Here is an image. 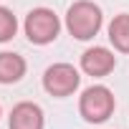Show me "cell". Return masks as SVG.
<instances>
[{"instance_id":"obj_7","label":"cell","mask_w":129,"mask_h":129,"mask_svg":"<svg viewBox=\"0 0 129 129\" xmlns=\"http://www.w3.org/2000/svg\"><path fill=\"white\" fill-rule=\"evenodd\" d=\"M25 74V61L18 53H0V84H15Z\"/></svg>"},{"instance_id":"obj_1","label":"cell","mask_w":129,"mask_h":129,"mask_svg":"<svg viewBox=\"0 0 129 129\" xmlns=\"http://www.w3.org/2000/svg\"><path fill=\"white\" fill-rule=\"evenodd\" d=\"M66 25L71 30V36H76L79 41H89L99 33L101 28V10L99 5L89 3V0H79L69 8L66 15Z\"/></svg>"},{"instance_id":"obj_4","label":"cell","mask_w":129,"mask_h":129,"mask_svg":"<svg viewBox=\"0 0 129 129\" xmlns=\"http://www.w3.org/2000/svg\"><path fill=\"white\" fill-rule=\"evenodd\" d=\"M79 81H81V76H79V71L71 66V63H53V66L46 71V76H43V86L53 96L74 94L79 89Z\"/></svg>"},{"instance_id":"obj_2","label":"cell","mask_w":129,"mask_h":129,"mask_svg":"<svg viewBox=\"0 0 129 129\" xmlns=\"http://www.w3.org/2000/svg\"><path fill=\"white\" fill-rule=\"evenodd\" d=\"M114 111V96L106 86H89L81 96V114L86 121H104Z\"/></svg>"},{"instance_id":"obj_9","label":"cell","mask_w":129,"mask_h":129,"mask_svg":"<svg viewBox=\"0 0 129 129\" xmlns=\"http://www.w3.org/2000/svg\"><path fill=\"white\" fill-rule=\"evenodd\" d=\"M15 30H18V20H15V15H13L8 8H0V43L10 41V38L15 36Z\"/></svg>"},{"instance_id":"obj_6","label":"cell","mask_w":129,"mask_h":129,"mask_svg":"<svg viewBox=\"0 0 129 129\" xmlns=\"http://www.w3.org/2000/svg\"><path fill=\"white\" fill-rule=\"evenodd\" d=\"M10 129H43V111L38 104L23 101L10 114Z\"/></svg>"},{"instance_id":"obj_5","label":"cell","mask_w":129,"mask_h":129,"mask_svg":"<svg viewBox=\"0 0 129 129\" xmlns=\"http://www.w3.org/2000/svg\"><path fill=\"white\" fill-rule=\"evenodd\" d=\"M114 63H116L114 53L106 51V48H101V46L89 48V51L81 56V69H84L89 76H106V74L114 69Z\"/></svg>"},{"instance_id":"obj_8","label":"cell","mask_w":129,"mask_h":129,"mask_svg":"<svg viewBox=\"0 0 129 129\" xmlns=\"http://www.w3.org/2000/svg\"><path fill=\"white\" fill-rule=\"evenodd\" d=\"M109 38H111V43H114L119 51L129 53V15H126V13H121V15H116V18L111 20V25H109Z\"/></svg>"},{"instance_id":"obj_3","label":"cell","mask_w":129,"mask_h":129,"mask_svg":"<svg viewBox=\"0 0 129 129\" xmlns=\"http://www.w3.org/2000/svg\"><path fill=\"white\" fill-rule=\"evenodd\" d=\"M58 28H61V23H58L56 13L48 10V8H36L25 18V36L33 43H41V46L51 43L58 36Z\"/></svg>"}]
</instances>
